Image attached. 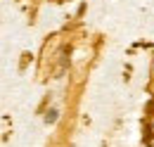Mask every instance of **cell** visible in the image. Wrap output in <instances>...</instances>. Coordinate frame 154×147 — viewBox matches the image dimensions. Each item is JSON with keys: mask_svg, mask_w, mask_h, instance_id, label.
Returning <instances> with one entry per match:
<instances>
[{"mask_svg": "<svg viewBox=\"0 0 154 147\" xmlns=\"http://www.w3.org/2000/svg\"><path fill=\"white\" fill-rule=\"evenodd\" d=\"M45 119H48V124H55V121H57V111H55V109H50Z\"/></svg>", "mask_w": 154, "mask_h": 147, "instance_id": "6da1fadb", "label": "cell"}]
</instances>
